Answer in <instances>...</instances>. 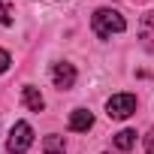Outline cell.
<instances>
[{
  "instance_id": "cell-6",
  "label": "cell",
  "mask_w": 154,
  "mask_h": 154,
  "mask_svg": "<svg viewBox=\"0 0 154 154\" xmlns=\"http://www.w3.org/2000/svg\"><path fill=\"white\" fill-rule=\"evenodd\" d=\"M21 97H24V106H27L30 112H42V109H45V100H42L39 88H33V85H24V88H21Z\"/></svg>"
},
{
  "instance_id": "cell-3",
  "label": "cell",
  "mask_w": 154,
  "mask_h": 154,
  "mask_svg": "<svg viewBox=\"0 0 154 154\" xmlns=\"http://www.w3.org/2000/svg\"><path fill=\"white\" fill-rule=\"evenodd\" d=\"M136 112V97L133 94H112L109 103H106V115L115 118V121H124Z\"/></svg>"
},
{
  "instance_id": "cell-9",
  "label": "cell",
  "mask_w": 154,
  "mask_h": 154,
  "mask_svg": "<svg viewBox=\"0 0 154 154\" xmlns=\"http://www.w3.org/2000/svg\"><path fill=\"white\" fill-rule=\"evenodd\" d=\"M136 145V133L133 130H121V133H115V148L118 151H130Z\"/></svg>"
},
{
  "instance_id": "cell-1",
  "label": "cell",
  "mask_w": 154,
  "mask_h": 154,
  "mask_svg": "<svg viewBox=\"0 0 154 154\" xmlns=\"http://www.w3.org/2000/svg\"><path fill=\"white\" fill-rule=\"evenodd\" d=\"M91 27L100 39H109L112 33H124L127 30V21L118 9H97L94 18H91Z\"/></svg>"
},
{
  "instance_id": "cell-11",
  "label": "cell",
  "mask_w": 154,
  "mask_h": 154,
  "mask_svg": "<svg viewBox=\"0 0 154 154\" xmlns=\"http://www.w3.org/2000/svg\"><path fill=\"white\" fill-rule=\"evenodd\" d=\"M9 63H12L9 51H3V48H0V72H6V69H9Z\"/></svg>"
},
{
  "instance_id": "cell-10",
  "label": "cell",
  "mask_w": 154,
  "mask_h": 154,
  "mask_svg": "<svg viewBox=\"0 0 154 154\" xmlns=\"http://www.w3.org/2000/svg\"><path fill=\"white\" fill-rule=\"evenodd\" d=\"M0 24H12V9H9V3H3V0H0Z\"/></svg>"
},
{
  "instance_id": "cell-4",
  "label": "cell",
  "mask_w": 154,
  "mask_h": 154,
  "mask_svg": "<svg viewBox=\"0 0 154 154\" xmlns=\"http://www.w3.org/2000/svg\"><path fill=\"white\" fill-rule=\"evenodd\" d=\"M51 82H54V88L69 91V88L75 85V66H72V63H66V60L51 63Z\"/></svg>"
},
{
  "instance_id": "cell-2",
  "label": "cell",
  "mask_w": 154,
  "mask_h": 154,
  "mask_svg": "<svg viewBox=\"0 0 154 154\" xmlns=\"http://www.w3.org/2000/svg\"><path fill=\"white\" fill-rule=\"evenodd\" d=\"M30 145H33V127H30L27 121L12 124L9 139H6V151H9V154H24Z\"/></svg>"
},
{
  "instance_id": "cell-12",
  "label": "cell",
  "mask_w": 154,
  "mask_h": 154,
  "mask_svg": "<svg viewBox=\"0 0 154 154\" xmlns=\"http://www.w3.org/2000/svg\"><path fill=\"white\" fill-rule=\"evenodd\" d=\"M145 154H154V130L145 133Z\"/></svg>"
},
{
  "instance_id": "cell-7",
  "label": "cell",
  "mask_w": 154,
  "mask_h": 154,
  "mask_svg": "<svg viewBox=\"0 0 154 154\" xmlns=\"http://www.w3.org/2000/svg\"><path fill=\"white\" fill-rule=\"evenodd\" d=\"M139 39H142L145 48L154 51V12H148V15L142 18V24H139Z\"/></svg>"
},
{
  "instance_id": "cell-5",
  "label": "cell",
  "mask_w": 154,
  "mask_h": 154,
  "mask_svg": "<svg viewBox=\"0 0 154 154\" xmlns=\"http://www.w3.org/2000/svg\"><path fill=\"white\" fill-rule=\"evenodd\" d=\"M94 127V115L88 109H72L69 112V130L72 133H88Z\"/></svg>"
},
{
  "instance_id": "cell-8",
  "label": "cell",
  "mask_w": 154,
  "mask_h": 154,
  "mask_svg": "<svg viewBox=\"0 0 154 154\" xmlns=\"http://www.w3.org/2000/svg\"><path fill=\"white\" fill-rule=\"evenodd\" d=\"M42 151L45 154H66V142H63V136H45L42 139Z\"/></svg>"
}]
</instances>
